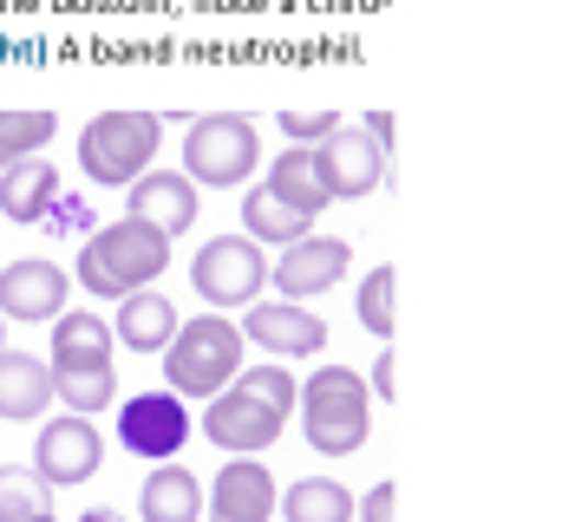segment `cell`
Segmentation results:
<instances>
[{
    "label": "cell",
    "mask_w": 562,
    "mask_h": 522,
    "mask_svg": "<svg viewBox=\"0 0 562 522\" xmlns=\"http://www.w3.org/2000/svg\"><path fill=\"white\" fill-rule=\"evenodd\" d=\"M236 392H249V398H256V405H269V411H276V418H288V411H294V398H301V386H294V373H288V366H243V373H236Z\"/></svg>",
    "instance_id": "28"
},
{
    "label": "cell",
    "mask_w": 562,
    "mask_h": 522,
    "mask_svg": "<svg viewBox=\"0 0 562 522\" xmlns=\"http://www.w3.org/2000/svg\"><path fill=\"white\" fill-rule=\"evenodd\" d=\"M243 327L229 314H196V320H177L170 347H164V379L177 398H216V392L236 386L243 373Z\"/></svg>",
    "instance_id": "2"
},
{
    "label": "cell",
    "mask_w": 562,
    "mask_h": 522,
    "mask_svg": "<svg viewBox=\"0 0 562 522\" xmlns=\"http://www.w3.org/2000/svg\"><path fill=\"white\" fill-rule=\"evenodd\" d=\"M256 163H262V137H256V118H243V112H210L183 130V177L190 183L236 190L256 177Z\"/></svg>",
    "instance_id": "5"
},
{
    "label": "cell",
    "mask_w": 562,
    "mask_h": 522,
    "mask_svg": "<svg viewBox=\"0 0 562 522\" xmlns=\"http://www.w3.org/2000/svg\"><path fill=\"white\" fill-rule=\"evenodd\" d=\"M53 130H59L53 112H13V105H0V170L20 163V157H33Z\"/></svg>",
    "instance_id": "27"
},
{
    "label": "cell",
    "mask_w": 562,
    "mask_h": 522,
    "mask_svg": "<svg viewBox=\"0 0 562 522\" xmlns=\"http://www.w3.org/2000/svg\"><path fill=\"white\" fill-rule=\"evenodd\" d=\"M294 411H301V431H307V444L321 457H353L373 438V392H367L360 373H347V366H321L301 386Z\"/></svg>",
    "instance_id": "3"
},
{
    "label": "cell",
    "mask_w": 562,
    "mask_h": 522,
    "mask_svg": "<svg viewBox=\"0 0 562 522\" xmlns=\"http://www.w3.org/2000/svg\"><path fill=\"white\" fill-rule=\"evenodd\" d=\"M53 517V484L20 470V464H0V522H33Z\"/></svg>",
    "instance_id": "25"
},
{
    "label": "cell",
    "mask_w": 562,
    "mask_h": 522,
    "mask_svg": "<svg viewBox=\"0 0 562 522\" xmlns=\"http://www.w3.org/2000/svg\"><path fill=\"white\" fill-rule=\"evenodd\" d=\"M269 190H276L281 203H294V209H307V216H321L334 196H327V177H321V157L307 150V144H294V150H281L276 163H269Z\"/></svg>",
    "instance_id": "20"
},
{
    "label": "cell",
    "mask_w": 562,
    "mask_h": 522,
    "mask_svg": "<svg viewBox=\"0 0 562 522\" xmlns=\"http://www.w3.org/2000/svg\"><path fill=\"white\" fill-rule=\"evenodd\" d=\"M53 366H112V327L99 314L53 320Z\"/></svg>",
    "instance_id": "22"
},
{
    "label": "cell",
    "mask_w": 562,
    "mask_h": 522,
    "mask_svg": "<svg viewBox=\"0 0 562 522\" xmlns=\"http://www.w3.org/2000/svg\"><path fill=\"white\" fill-rule=\"evenodd\" d=\"M53 196H59V170L46 157H20V163L0 170V209L13 223H40L53 209Z\"/></svg>",
    "instance_id": "18"
},
{
    "label": "cell",
    "mask_w": 562,
    "mask_h": 522,
    "mask_svg": "<svg viewBox=\"0 0 562 522\" xmlns=\"http://www.w3.org/2000/svg\"><path fill=\"white\" fill-rule=\"evenodd\" d=\"M314 157H321V177H327V196H373L380 190V177L393 170V157L367 137L360 125H334L321 144H314Z\"/></svg>",
    "instance_id": "8"
},
{
    "label": "cell",
    "mask_w": 562,
    "mask_h": 522,
    "mask_svg": "<svg viewBox=\"0 0 562 522\" xmlns=\"http://www.w3.org/2000/svg\"><path fill=\"white\" fill-rule=\"evenodd\" d=\"M276 470L262 457H229L203 497V517L210 522H269L276 517Z\"/></svg>",
    "instance_id": "13"
},
{
    "label": "cell",
    "mask_w": 562,
    "mask_h": 522,
    "mask_svg": "<svg viewBox=\"0 0 562 522\" xmlns=\"http://www.w3.org/2000/svg\"><path fill=\"white\" fill-rule=\"evenodd\" d=\"M393 510H400V490L393 484H373L367 497H353V522H393Z\"/></svg>",
    "instance_id": "30"
},
{
    "label": "cell",
    "mask_w": 562,
    "mask_h": 522,
    "mask_svg": "<svg viewBox=\"0 0 562 522\" xmlns=\"http://www.w3.org/2000/svg\"><path fill=\"white\" fill-rule=\"evenodd\" d=\"M170 333H177V307L164 294H150V287L125 294V314L112 320V340H125V353H164Z\"/></svg>",
    "instance_id": "19"
},
{
    "label": "cell",
    "mask_w": 562,
    "mask_h": 522,
    "mask_svg": "<svg viewBox=\"0 0 562 522\" xmlns=\"http://www.w3.org/2000/svg\"><path fill=\"white\" fill-rule=\"evenodd\" d=\"M367 392H380V398H393V347L373 360V379H367Z\"/></svg>",
    "instance_id": "32"
},
{
    "label": "cell",
    "mask_w": 562,
    "mask_h": 522,
    "mask_svg": "<svg viewBox=\"0 0 562 522\" xmlns=\"http://www.w3.org/2000/svg\"><path fill=\"white\" fill-rule=\"evenodd\" d=\"M353 307H360V327H367V333L393 340V320H400V314H393V307H400V274H393V261H380V268L360 281V300H353Z\"/></svg>",
    "instance_id": "26"
},
{
    "label": "cell",
    "mask_w": 562,
    "mask_h": 522,
    "mask_svg": "<svg viewBox=\"0 0 562 522\" xmlns=\"http://www.w3.org/2000/svg\"><path fill=\"white\" fill-rule=\"evenodd\" d=\"M164 268H170V236L144 229L138 216H125V223H105V229L86 236V249H79V268H72V274H79L86 294H99V300H125V294L150 287Z\"/></svg>",
    "instance_id": "1"
},
{
    "label": "cell",
    "mask_w": 562,
    "mask_h": 522,
    "mask_svg": "<svg viewBox=\"0 0 562 522\" xmlns=\"http://www.w3.org/2000/svg\"><path fill=\"white\" fill-rule=\"evenodd\" d=\"M132 216H138L144 229H157V236L177 242L196 223V183L177 177V170H144L138 183H132Z\"/></svg>",
    "instance_id": "15"
},
{
    "label": "cell",
    "mask_w": 562,
    "mask_h": 522,
    "mask_svg": "<svg viewBox=\"0 0 562 522\" xmlns=\"http://www.w3.org/2000/svg\"><path fill=\"white\" fill-rule=\"evenodd\" d=\"M307 223H314V216L294 209V203H281L269 183L249 190V203H243V229H249V242H276V249H288V242L307 236Z\"/></svg>",
    "instance_id": "23"
},
{
    "label": "cell",
    "mask_w": 562,
    "mask_h": 522,
    "mask_svg": "<svg viewBox=\"0 0 562 522\" xmlns=\"http://www.w3.org/2000/svg\"><path fill=\"white\" fill-rule=\"evenodd\" d=\"M53 398L72 411V418H92L119 398V373L112 366H53Z\"/></svg>",
    "instance_id": "24"
},
{
    "label": "cell",
    "mask_w": 562,
    "mask_h": 522,
    "mask_svg": "<svg viewBox=\"0 0 562 522\" xmlns=\"http://www.w3.org/2000/svg\"><path fill=\"white\" fill-rule=\"evenodd\" d=\"M138 522H203V484L170 457L144 477V497H138Z\"/></svg>",
    "instance_id": "17"
},
{
    "label": "cell",
    "mask_w": 562,
    "mask_h": 522,
    "mask_svg": "<svg viewBox=\"0 0 562 522\" xmlns=\"http://www.w3.org/2000/svg\"><path fill=\"white\" fill-rule=\"evenodd\" d=\"M334 125H340L334 105H327V112H281V137H294V144H307V150H314Z\"/></svg>",
    "instance_id": "29"
},
{
    "label": "cell",
    "mask_w": 562,
    "mask_h": 522,
    "mask_svg": "<svg viewBox=\"0 0 562 522\" xmlns=\"http://www.w3.org/2000/svg\"><path fill=\"white\" fill-rule=\"evenodd\" d=\"M183 438H190V405H183L177 392H138V398H125V411H119V444H125L132 457L170 464V457L183 451Z\"/></svg>",
    "instance_id": "7"
},
{
    "label": "cell",
    "mask_w": 562,
    "mask_h": 522,
    "mask_svg": "<svg viewBox=\"0 0 562 522\" xmlns=\"http://www.w3.org/2000/svg\"><path fill=\"white\" fill-rule=\"evenodd\" d=\"M157 144H164V118L157 112H99L92 125L79 130V170L92 183L125 190V183H138L150 170Z\"/></svg>",
    "instance_id": "4"
},
{
    "label": "cell",
    "mask_w": 562,
    "mask_h": 522,
    "mask_svg": "<svg viewBox=\"0 0 562 522\" xmlns=\"http://www.w3.org/2000/svg\"><path fill=\"white\" fill-rule=\"evenodd\" d=\"M99 457H105V444H99V431H92V418H46L40 424V444H33V477H46L53 490H66V484H86V477H99Z\"/></svg>",
    "instance_id": "9"
},
{
    "label": "cell",
    "mask_w": 562,
    "mask_h": 522,
    "mask_svg": "<svg viewBox=\"0 0 562 522\" xmlns=\"http://www.w3.org/2000/svg\"><path fill=\"white\" fill-rule=\"evenodd\" d=\"M33 522H53V517H33Z\"/></svg>",
    "instance_id": "35"
},
{
    "label": "cell",
    "mask_w": 562,
    "mask_h": 522,
    "mask_svg": "<svg viewBox=\"0 0 562 522\" xmlns=\"http://www.w3.org/2000/svg\"><path fill=\"white\" fill-rule=\"evenodd\" d=\"M79 522H125V517H119V510H86Z\"/></svg>",
    "instance_id": "33"
},
{
    "label": "cell",
    "mask_w": 562,
    "mask_h": 522,
    "mask_svg": "<svg viewBox=\"0 0 562 522\" xmlns=\"http://www.w3.org/2000/svg\"><path fill=\"white\" fill-rule=\"evenodd\" d=\"M0 353H7V314H0Z\"/></svg>",
    "instance_id": "34"
},
{
    "label": "cell",
    "mask_w": 562,
    "mask_h": 522,
    "mask_svg": "<svg viewBox=\"0 0 562 522\" xmlns=\"http://www.w3.org/2000/svg\"><path fill=\"white\" fill-rule=\"evenodd\" d=\"M281 424H288V418H276L269 405H256L249 392H236V386L216 392V398H203V438L223 444L229 457H262L281 438Z\"/></svg>",
    "instance_id": "11"
},
{
    "label": "cell",
    "mask_w": 562,
    "mask_h": 522,
    "mask_svg": "<svg viewBox=\"0 0 562 522\" xmlns=\"http://www.w3.org/2000/svg\"><path fill=\"white\" fill-rule=\"evenodd\" d=\"M347 261H353V249L340 236H301L281 249V261H269V281L281 287V300H314L347 274Z\"/></svg>",
    "instance_id": "14"
},
{
    "label": "cell",
    "mask_w": 562,
    "mask_h": 522,
    "mask_svg": "<svg viewBox=\"0 0 562 522\" xmlns=\"http://www.w3.org/2000/svg\"><path fill=\"white\" fill-rule=\"evenodd\" d=\"M66 294H72V281H66V268L46 256H20L0 268V314L7 320H59L66 314Z\"/></svg>",
    "instance_id": "12"
},
{
    "label": "cell",
    "mask_w": 562,
    "mask_h": 522,
    "mask_svg": "<svg viewBox=\"0 0 562 522\" xmlns=\"http://www.w3.org/2000/svg\"><path fill=\"white\" fill-rule=\"evenodd\" d=\"M360 130H367L386 157H393V112H367V118H360Z\"/></svg>",
    "instance_id": "31"
},
{
    "label": "cell",
    "mask_w": 562,
    "mask_h": 522,
    "mask_svg": "<svg viewBox=\"0 0 562 522\" xmlns=\"http://www.w3.org/2000/svg\"><path fill=\"white\" fill-rule=\"evenodd\" d=\"M190 281H196V294H203L210 307L229 314V307L262 300V287H269V256H262V242H249V236H216V242L196 249Z\"/></svg>",
    "instance_id": "6"
},
{
    "label": "cell",
    "mask_w": 562,
    "mask_h": 522,
    "mask_svg": "<svg viewBox=\"0 0 562 522\" xmlns=\"http://www.w3.org/2000/svg\"><path fill=\"white\" fill-rule=\"evenodd\" d=\"M276 503H281V522H353V490L340 477H301Z\"/></svg>",
    "instance_id": "21"
},
{
    "label": "cell",
    "mask_w": 562,
    "mask_h": 522,
    "mask_svg": "<svg viewBox=\"0 0 562 522\" xmlns=\"http://www.w3.org/2000/svg\"><path fill=\"white\" fill-rule=\"evenodd\" d=\"M46 405H53V366L33 353H0V418L26 424L46 418Z\"/></svg>",
    "instance_id": "16"
},
{
    "label": "cell",
    "mask_w": 562,
    "mask_h": 522,
    "mask_svg": "<svg viewBox=\"0 0 562 522\" xmlns=\"http://www.w3.org/2000/svg\"><path fill=\"white\" fill-rule=\"evenodd\" d=\"M243 340H256L276 360H314L327 347V320L307 314V300H249L243 314Z\"/></svg>",
    "instance_id": "10"
}]
</instances>
